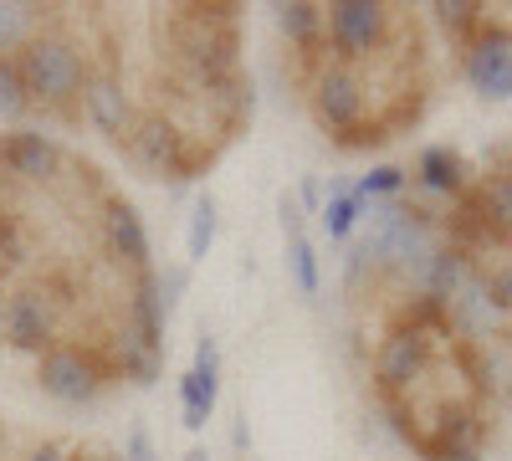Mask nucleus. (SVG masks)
I'll return each mask as SVG.
<instances>
[{"instance_id":"obj_1","label":"nucleus","mask_w":512,"mask_h":461,"mask_svg":"<svg viewBox=\"0 0 512 461\" xmlns=\"http://www.w3.org/2000/svg\"><path fill=\"white\" fill-rule=\"evenodd\" d=\"M369 257V251H364ZM354 313L384 421L420 461H482L497 426L492 359L446 292L369 257L354 267Z\"/></svg>"},{"instance_id":"obj_2","label":"nucleus","mask_w":512,"mask_h":461,"mask_svg":"<svg viewBox=\"0 0 512 461\" xmlns=\"http://www.w3.org/2000/svg\"><path fill=\"white\" fill-rule=\"evenodd\" d=\"M292 82L338 149L410 134L436 98L431 31L415 6H287Z\"/></svg>"},{"instance_id":"obj_3","label":"nucleus","mask_w":512,"mask_h":461,"mask_svg":"<svg viewBox=\"0 0 512 461\" xmlns=\"http://www.w3.org/2000/svg\"><path fill=\"white\" fill-rule=\"evenodd\" d=\"M441 246L477 282L482 298L512 323V144L451 190Z\"/></svg>"},{"instance_id":"obj_4","label":"nucleus","mask_w":512,"mask_h":461,"mask_svg":"<svg viewBox=\"0 0 512 461\" xmlns=\"http://www.w3.org/2000/svg\"><path fill=\"white\" fill-rule=\"evenodd\" d=\"M210 405H216V354H210V344L200 349V364L185 374V426H205Z\"/></svg>"},{"instance_id":"obj_5","label":"nucleus","mask_w":512,"mask_h":461,"mask_svg":"<svg viewBox=\"0 0 512 461\" xmlns=\"http://www.w3.org/2000/svg\"><path fill=\"white\" fill-rule=\"evenodd\" d=\"M0 113H6V118H26L31 113V98H26V82H21L16 57H0Z\"/></svg>"},{"instance_id":"obj_6","label":"nucleus","mask_w":512,"mask_h":461,"mask_svg":"<svg viewBox=\"0 0 512 461\" xmlns=\"http://www.w3.org/2000/svg\"><path fill=\"white\" fill-rule=\"evenodd\" d=\"M287 231H292V267H297V282H303V292H313L318 287V272H313V251H308V241H303V231H297V211L287 205Z\"/></svg>"},{"instance_id":"obj_7","label":"nucleus","mask_w":512,"mask_h":461,"mask_svg":"<svg viewBox=\"0 0 512 461\" xmlns=\"http://www.w3.org/2000/svg\"><path fill=\"white\" fill-rule=\"evenodd\" d=\"M210 236H216V205L200 200V205H195V221H190V257H205Z\"/></svg>"},{"instance_id":"obj_8","label":"nucleus","mask_w":512,"mask_h":461,"mask_svg":"<svg viewBox=\"0 0 512 461\" xmlns=\"http://www.w3.org/2000/svg\"><path fill=\"white\" fill-rule=\"evenodd\" d=\"M328 216H333V221H328V231H333V236H344V231H349V221H354V205H349V200H338Z\"/></svg>"},{"instance_id":"obj_9","label":"nucleus","mask_w":512,"mask_h":461,"mask_svg":"<svg viewBox=\"0 0 512 461\" xmlns=\"http://www.w3.org/2000/svg\"><path fill=\"white\" fill-rule=\"evenodd\" d=\"M502 339H507V349H512V323H507V333H502Z\"/></svg>"},{"instance_id":"obj_10","label":"nucleus","mask_w":512,"mask_h":461,"mask_svg":"<svg viewBox=\"0 0 512 461\" xmlns=\"http://www.w3.org/2000/svg\"><path fill=\"white\" fill-rule=\"evenodd\" d=\"M190 461H205V456H190Z\"/></svg>"}]
</instances>
